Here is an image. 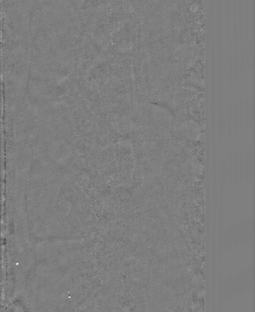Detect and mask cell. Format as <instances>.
<instances>
[{
    "label": "cell",
    "mask_w": 255,
    "mask_h": 312,
    "mask_svg": "<svg viewBox=\"0 0 255 312\" xmlns=\"http://www.w3.org/2000/svg\"><path fill=\"white\" fill-rule=\"evenodd\" d=\"M228 114H227V123H228V130H229V134H231L232 131V125H233V118H232V109L231 107V104H229L228 107Z\"/></svg>",
    "instance_id": "1"
},
{
    "label": "cell",
    "mask_w": 255,
    "mask_h": 312,
    "mask_svg": "<svg viewBox=\"0 0 255 312\" xmlns=\"http://www.w3.org/2000/svg\"><path fill=\"white\" fill-rule=\"evenodd\" d=\"M250 106V105L248 104V103L247 102L246 103V108H245V115L246 116V121H247V122H246V126H247V128H248V123H249L248 121L250 120V108H249Z\"/></svg>",
    "instance_id": "4"
},
{
    "label": "cell",
    "mask_w": 255,
    "mask_h": 312,
    "mask_svg": "<svg viewBox=\"0 0 255 312\" xmlns=\"http://www.w3.org/2000/svg\"><path fill=\"white\" fill-rule=\"evenodd\" d=\"M239 115H238V109H237V104L236 103H234V108H233V113H232V118H233V123L234 125V130L236 132L237 129V125H238V119H239Z\"/></svg>",
    "instance_id": "2"
},
{
    "label": "cell",
    "mask_w": 255,
    "mask_h": 312,
    "mask_svg": "<svg viewBox=\"0 0 255 312\" xmlns=\"http://www.w3.org/2000/svg\"><path fill=\"white\" fill-rule=\"evenodd\" d=\"M243 104L242 100H240V105L239 107V120L240 123V128L243 129V121H244V108H243Z\"/></svg>",
    "instance_id": "3"
}]
</instances>
